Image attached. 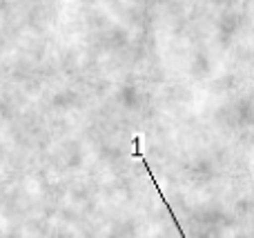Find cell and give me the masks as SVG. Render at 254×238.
Here are the masks:
<instances>
[{
  "instance_id": "obj_1",
  "label": "cell",
  "mask_w": 254,
  "mask_h": 238,
  "mask_svg": "<svg viewBox=\"0 0 254 238\" xmlns=\"http://www.w3.org/2000/svg\"><path fill=\"white\" fill-rule=\"evenodd\" d=\"M134 158H138L140 163H143V167H145V172H147V176H149V181L154 183V187H156V191H158V196H161V200L165 203V207H167V212H170V216H172V221H174V225H176V230H179V234L181 238H188L185 236V232H183V225L179 223V218H176V214H174V209H172V205L165 200V194H163V190H161V185L156 183V178H154V174H152V169H149V165H147V158H145V154H143V149H140V136H134Z\"/></svg>"
}]
</instances>
